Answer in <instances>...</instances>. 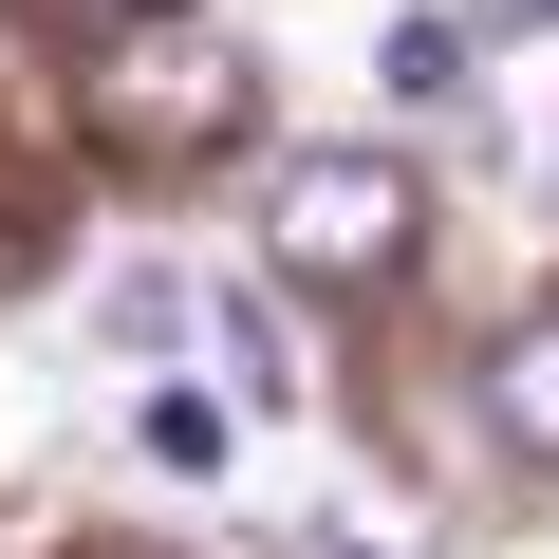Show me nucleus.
<instances>
[{
	"label": "nucleus",
	"mask_w": 559,
	"mask_h": 559,
	"mask_svg": "<svg viewBox=\"0 0 559 559\" xmlns=\"http://www.w3.org/2000/svg\"><path fill=\"white\" fill-rule=\"evenodd\" d=\"M150 466L205 485V466H224V392H150Z\"/></svg>",
	"instance_id": "7"
},
{
	"label": "nucleus",
	"mask_w": 559,
	"mask_h": 559,
	"mask_svg": "<svg viewBox=\"0 0 559 559\" xmlns=\"http://www.w3.org/2000/svg\"><path fill=\"white\" fill-rule=\"evenodd\" d=\"M94 559H168V540H94Z\"/></svg>",
	"instance_id": "8"
},
{
	"label": "nucleus",
	"mask_w": 559,
	"mask_h": 559,
	"mask_svg": "<svg viewBox=\"0 0 559 559\" xmlns=\"http://www.w3.org/2000/svg\"><path fill=\"white\" fill-rule=\"evenodd\" d=\"M94 20H150V0H94Z\"/></svg>",
	"instance_id": "9"
},
{
	"label": "nucleus",
	"mask_w": 559,
	"mask_h": 559,
	"mask_svg": "<svg viewBox=\"0 0 559 559\" xmlns=\"http://www.w3.org/2000/svg\"><path fill=\"white\" fill-rule=\"evenodd\" d=\"M373 75H392L411 112H448V94H466V38H448V20H392V38H373Z\"/></svg>",
	"instance_id": "5"
},
{
	"label": "nucleus",
	"mask_w": 559,
	"mask_h": 559,
	"mask_svg": "<svg viewBox=\"0 0 559 559\" xmlns=\"http://www.w3.org/2000/svg\"><path fill=\"white\" fill-rule=\"evenodd\" d=\"M503 429L559 466V318H522V336H503Z\"/></svg>",
	"instance_id": "4"
},
{
	"label": "nucleus",
	"mask_w": 559,
	"mask_h": 559,
	"mask_svg": "<svg viewBox=\"0 0 559 559\" xmlns=\"http://www.w3.org/2000/svg\"><path fill=\"white\" fill-rule=\"evenodd\" d=\"M75 112H94V150H112V168H205V150H242V131H261V57H242V38H205L187 0H150V20H94Z\"/></svg>",
	"instance_id": "1"
},
{
	"label": "nucleus",
	"mask_w": 559,
	"mask_h": 559,
	"mask_svg": "<svg viewBox=\"0 0 559 559\" xmlns=\"http://www.w3.org/2000/svg\"><path fill=\"white\" fill-rule=\"evenodd\" d=\"M94 336H112V355H168V336H187V280H112Z\"/></svg>",
	"instance_id": "6"
},
{
	"label": "nucleus",
	"mask_w": 559,
	"mask_h": 559,
	"mask_svg": "<svg viewBox=\"0 0 559 559\" xmlns=\"http://www.w3.org/2000/svg\"><path fill=\"white\" fill-rule=\"evenodd\" d=\"M336 559H355V540H336Z\"/></svg>",
	"instance_id": "11"
},
{
	"label": "nucleus",
	"mask_w": 559,
	"mask_h": 559,
	"mask_svg": "<svg viewBox=\"0 0 559 559\" xmlns=\"http://www.w3.org/2000/svg\"><path fill=\"white\" fill-rule=\"evenodd\" d=\"M540 20H559V0H540Z\"/></svg>",
	"instance_id": "10"
},
{
	"label": "nucleus",
	"mask_w": 559,
	"mask_h": 559,
	"mask_svg": "<svg viewBox=\"0 0 559 559\" xmlns=\"http://www.w3.org/2000/svg\"><path fill=\"white\" fill-rule=\"evenodd\" d=\"M205 336H224V373H242V411H299V336H280V318L242 299V280L205 299Z\"/></svg>",
	"instance_id": "3"
},
{
	"label": "nucleus",
	"mask_w": 559,
	"mask_h": 559,
	"mask_svg": "<svg viewBox=\"0 0 559 559\" xmlns=\"http://www.w3.org/2000/svg\"><path fill=\"white\" fill-rule=\"evenodd\" d=\"M411 168L392 150H280V187H261V242H280V280H318V299H373V280H411Z\"/></svg>",
	"instance_id": "2"
}]
</instances>
